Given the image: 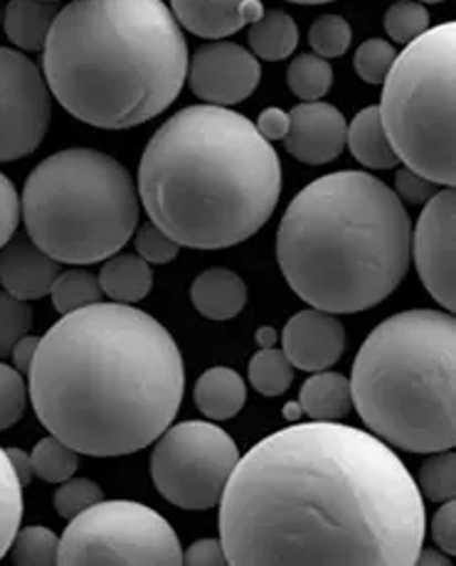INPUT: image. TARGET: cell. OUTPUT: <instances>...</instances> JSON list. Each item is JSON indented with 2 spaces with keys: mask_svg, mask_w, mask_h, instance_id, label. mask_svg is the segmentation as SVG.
Masks as SVG:
<instances>
[{
  "mask_svg": "<svg viewBox=\"0 0 456 566\" xmlns=\"http://www.w3.org/2000/svg\"><path fill=\"white\" fill-rule=\"evenodd\" d=\"M385 30L390 40L407 45V42L417 40L429 30V13L419 0H400V3L390 6L385 13Z\"/></svg>",
  "mask_w": 456,
  "mask_h": 566,
  "instance_id": "obj_32",
  "label": "cell"
},
{
  "mask_svg": "<svg viewBox=\"0 0 456 566\" xmlns=\"http://www.w3.org/2000/svg\"><path fill=\"white\" fill-rule=\"evenodd\" d=\"M412 222L393 188L363 170L309 182L281 217L277 261L311 308L361 313L383 303L410 269Z\"/></svg>",
  "mask_w": 456,
  "mask_h": 566,
  "instance_id": "obj_5",
  "label": "cell"
},
{
  "mask_svg": "<svg viewBox=\"0 0 456 566\" xmlns=\"http://www.w3.org/2000/svg\"><path fill=\"white\" fill-rule=\"evenodd\" d=\"M395 57L397 52L393 42L371 38L355 50L353 67L357 72V77H361L365 84H383L390 67H393Z\"/></svg>",
  "mask_w": 456,
  "mask_h": 566,
  "instance_id": "obj_35",
  "label": "cell"
},
{
  "mask_svg": "<svg viewBox=\"0 0 456 566\" xmlns=\"http://www.w3.org/2000/svg\"><path fill=\"white\" fill-rule=\"evenodd\" d=\"M419 3H442V0H419Z\"/></svg>",
  "mask_w": 456,
  "mask_h": 566,
  "instance_id": "obj_50",
  "label": "cell"
},
{
  "mask_svg": "<svg viewBox=\"0 0 456 566\" xmlns=\"http://www.w3.org/2000/svg\"><path fill=\"white\" fill-rule=\"evenodd\" d=\"M437 190H439L437 182L427 180L425 176H419V172H415L407 166L395 172V195L407 205H425Z\"/></svg>",
  "mask_w": 456,
  "mask_h": 566,
  "instance_id": "obj_40",
  "label": "cell"
},
{
  "mask_svg": "<svg viewBox=\"0 0 456 566\" xmlns=\"http://www.w3.org/2000/svg\"><path fill=\"white\" fill-rule=\"evenodd\" d=\"M151 478L158 493L180 510H210L222 500L240 461L237 443L210 421H183L154 441Z\"/></svg>",
  "mask_w": 456,
  "mask_h": 566,
  "instance_id": "obj_10",
  "label": "cell"
},
{
  "mask_svg": "<svg viewBox=\"0 0 456 566\" xmlns=\"http://www.w3.org/2000/svg\"><path fill=\"white\" fill-rule=\"evenodd\" d=\"M20 212H23V207H20V195L13 180L0 172V249L15 237Z\"/></svg>",
  "mask_w": 456,
  "mask_h": 566,
  "instance_id": "obj_39",
  "label": "cell"
},
{
  "mask_svg": "<svg viewBox=\"0 0 456 566\" xmlns=\"http://www.w3.org/2000/svg\"><path fill=\"white\" fill-rule=\"evenodd\" d=\"M255 340H257V345H259V347H274V345H277V340H279V335H277V331H274V328H269V325H265V328H259V331H257Z\"/></svg>",
  "mask_w": 456,
  "mask_h": 566,
  "instance_id": "obj_47",
  "label": "cell"
},
{
  "mask_svg": "<svg viewBox=\"0 0 456 566\" xmlns=\"http://www.w3.org/2000/svg\"><path fill=\"white\" fill-rule=\"evenodd\" d=\"M284 411H287V419H291V421H297V419L301 417V413H303L299 405H289Z\"/></svg>",
  "mask_w": 456,
  "mask_h": 566,
  "instance_id": "obj_48",
  "label": "cell"
},
{
  "mask_svg": "<svg viewBox=\"0 0 456 566\" xmlns=\"http://www.w3.org/2000/svg\"><path fill=\"white\" fill-rule=\"evenodd\" d=\"M345 144H349L355 160L363 163L365 168L390 170L400 163L393 146H390L383 122H380L377 106H367L353 118L349 130H345Z\"/></svg>",
  "mask_w": 456,
  "mask_h": 566,
  "instance_id": "obj_23",
  "label": "cell"
},
{
  "mask_svg": "<svg viewBox=\"0 0 456 566\" xmlns=\"http://www.w3.org/2000/svg\"><path fill=\"white\" fill-rule=\"evenodd\" d=\"M104 497L102 488L96 485L90 478H68V481L60 483V488L54 490L52 505L58 510L60 517L72 520L80 513H84L86 507H92L94 503H100Z\"/></svg>",
  "mask_w": 456,
  "mask_h": 566,
  "instance_id": "obj_36",
  "label": "cell"
},
{
  "mask_svg": "<svg viewBox=\"0 0 456 566\" xmlns=\"http://www.w3.org/2000/svg\"><path fill=\"white\" fill-rule=\"evenodd\" d=\"M6 453H8V461H10V465H13V471H15V475H18L20 485H23V488H25V485H30L32 478H35V471H32L30 453L20 451V449H6Z\"/></svg>",
  "mask_w": 456,
  "mask_h": 566,
  "instance_id": "obj_45",
  "label": "cell"
},
{
  "mask_svg": "<svg viewBox=\"0 0 456 566\" xmlns=\"http://www.w3.org/2000/svg\"><path fill=\"white\" fill-rule=\"evenodd\" d=\"M188 42L163 0H72L42 48V74L64 112L106 130L151 122L188 80Z\"/></svg>",
  "mask_w": 456,
  "mask_h": 566,
  "instance_id": "obj_4",
  "label": "cell"
},
{
  "mask_svg": "<svg viewBox=\"0 0 456 566\" xmlns=\"http://www.w3.org/2000/svg\"><path fill=\"white\" fill-rule=\"evenodd\" d=\"M32 328V308L28 301L10 296L0 289V360L13 353V345Z\"/></svg>",
  "mask_w": 456,
  "mask_h": 566,
  "instance_id": "obj_34",
  "label": "cell"
},
{
  "mask_svg": "<svg viewBox=\"0 0 456 566\" xmlns=\"http://www.w3.org/2000/svg\"><path fill=\"white\" fill-rule=\"evenodd\" d=\"M28 375L42 427L94 459L154 443L186 391L173 335L154 315L114 301L62 315L40 337Z\"/></svg>",
  "mask_w": 456,
  "mask_h": 566,
  "instance_id": "obj_2",
  "label": "cell"
},
{
  "mask_svg": "<svg viewBox=\"0 0 456 566\" xmlns=\"http://www.w3.org/2000/svg\"><path fill=\"white\" fill-rule=\"evenodd\" d=\"M100 283L106 298L132 306L144 301L154 289V271L138 254H114L104 261Z\"/></svg>",
  "mask_w": 456,
  "mask_h": 566,
  "instance_id": "obj_22",
  "label": "cell"
},
{
  "mask_svg": "<svg viewBox=\"0 0 456 566\" xmlns=\"http://www.w3.org/2000/svg\"><path fill=\"white\" fill-rule=\"evenodd\" d=\"M299 45V25L284 10H265V15L249 23V48L259 60H287Z\"/></svg>",
  "mask_w": 456,
  "mask_h": 566,
  "instance_id": "obj_24",
  "label": "cell"
},
{
  "mask_svg": "<svg viewBox=\"0 0 456 566\" xmlns=\"http://www.w3.org/2000/svg\"><path fill=\"white\" fill-rule=\"evenodd\" d=\"M60 276V261L32 242L30 237L10 239L0 249V289L20 301L50 296L54 279Z\"/></svg>",
  "mask_w": 456,
  "mask_h": 566,
  "instance_id": "obj_16",
  "label": "cell"
},
{
  "mask_svg": "<svg viewBox=\"0 0 456 566\" xmlns=\"http://www.w3.org/2000/svg\"><path fill=\"white\" fill-rule=\"evenodd\" d=\"M50 296H52L54 311H58L60 315H68L72 311H80V308L100 303L104 291H102L100 276L92 274V271L70 269L54 279Z\"/></svg>",
  "mask_w": 456,
  "mask_h": 566,
  "instance_id": "obj_25",
  "label": "cell"
},
{
  "mask_svg": "<svg viewBox=\"0 0 456 566\" xmlns=\"http://www.w3.org/2000/svg\"><path fill=\"white\" fill-rule=\"evenodd\" d=\"M178 23L193 35L222 40L265 15L262 0H170Z\"/></svg>",
  "mask_w": 456,
  "mask_h": 566,
  "instance_id": "obj_17",
  "label": "cell"
},
{
  "mask_svg": "<svg viewBox=\"0 0 456 566\" xmlns=\"http://www.w3.org/2000/svg\"><path fill=\"white\" fill-rule=\"evenodd\" d=\"M289 3H297V6H323V3H333V0H289Z\"/></svg>",
  "mask_w": 456,
  "mask_h": 566,
  "instance_id": "obj_49",
  "label": "cell"
},
{
  "mask_svg": "<svg viewBox=\"0 0 456 566\" xmlns=\"http://www.w3.org/2000/svg\"><path fill=\"white\" fill-rule=\"evenodd\" d=\"M425 525V500L395 451L339 421L269 433L240 455L220 500L235 566H412Z\"/></svg>",
  "mask_w": 456,
  "mask_h": 566,
  "instance_id": "obj_1",
  "label": "cell"
},
{
  "mask_svg": "<svg viewBox=\"0 0 456 566\" xmlns=\"http://www.w3.org/2000/svg\"><path fill=\"white\" fill-rule=\"evenodd\" d=\"M54 3H58V0H54Z\"/></svg>",
  "mask_w": 456,
  "mask_h": 566,
  "instance_id": "obj_51",
  "label": "cell"
},
{
  "mask_svg": "<svg viewBox=\"0 0 456 566\" xmlns=\"http://www.w3.org/2000/svg\"><path fill=\"white\" fill-rule=\"evenodd\" d=\"M183 564L190 566H222L227 564L225 547L220 539H198L188 549H183Z\"/></svg>",
  "mask_w": 456,
  "mask_h": 566,
  "instance_id": "obj_42",
  "label": "cell"
},
{
  "mask_svg": "<svg viewBox=\"0 0 456 566\" xmlns=\"http://www.w3.org/2000/svg\"><path fill=\"white\" fill-rule=\"evenodd\" d=\"M134 244L136 254L148 261V264H170L180 252V244L173 242V239L151 220L141 224L134 232Z\"/></svg>",
  "mask_w": 456,
  "mask_h": 566,
  "instance_id": "obj_38",
  "label": "cell"
},
{
  "mask_svg": "<svg viewBox=\"0 0 456 566\" xmlns=\"http://www.w3.org/2000/svg\"><path fill=\"white\" fill-rule=\"evenodd\" d=\"M23 485H20L13 465L8 461L6 449H0V559L10 552L23 520Z\"/></svg>",
  "mask_w": 456,
  "mask_h": 566,
  "instance_id": "obj_26",
  "label": "cell"
},
{
  "mask_svg": "<svg viewBox=\"0 0 456 566\" xmlns=\"http://www.w3.org/2000/svg\"><path fill=\"white\" fill-rule=\"evenodd\" d=\"M186 82L198 99L213 106H232L257 92L262 67L242 45L217 40L195 50Z\"/></svg>",
  "mask_w": 456,
  "mask_h": 566,
  "instance_id": "obj_13",
  "label": "cell"
},
{
  "mask_svg": "<svg viewBox=\"0 0 456 566\" xmlns=\"http://www.w3.org/2000/svg\"><path fill=\"white\" fill-rule=\"evenodd\" d=\"M28 385L15 367L0 363V431L23 419L28 407Z\"/></svg>",
  "mask_w": 456,
  "mask_h": 566,
  "instance_id": "obj_37",
  "label": "cell"
},
{
  "mask_svg": "<svg viewBox=\"0 0 456 566\" xmlns=\"http://www.w3.org/2000/svg\"><path fill=\"white\" fill-rule=\"evenodd\" d=\"M299 407L313 421H343L351 413V379L339 373H313L301 387Z\"/></svg>",
  "mask_w": 456,
  "mask_h": 566,
  "instance_id": "obj_21",
  "label": "cell"
},
{
  "mask_svg": "<svg viewBox=\"0 0 456 566\" xmlns=\"http://www.w3.org/2000/svg\"><path fill=\"white\" fill-rule=\"evenodd\" d=\"M28 237L60 264H100L138 227V190L122 163L94 148L45 158L23 188Z\"/></svg>",
  "mask_w": 456,
  "mask_h": 566,
  "instance_id": "obj_7",
  "label": "cell"
},
{
  "mask_svg": "<svg viewBox=\"0 0 456 566\" xmlns=\"http://www.w3.org/2000/svg\"><path fill=\"white\" fill-rule=\"evenodd\" d=\"M353 28L343 15H321L309 30L311 48L323 60H335L349 52Z\"/></svg>",
  "mask_w": 456,
  "mask_h": 566,
  "instance_id": "obj_33",
  "label": "cell"
},
{
  "mask_svg": "<svg viewBox=\"0 0 456 566\" xmlns=\"http://www.w3.org/2000/svg\"><path fill=\"white\" fill-rule=\"evenodd\" d=\"M60 537L50 527L30 525L15 532V539L10 544V557L20 566H52L58 564Z\"/></svg>",
  "mask_w": 456,
  "mask_h": 566,
  "instance_id": "obj_30",
  "label": "cell"
},
{
  "mask_svg": "<svg viewBox=\"0 0 456 566\" xmlns=\"http://www.w3.org/2000/svg\"><path fill=\"white\" fill-rule=\"evenodd\" d=\"M454 190L444 188L432 195L422 210L410 252L415 254L417 274L429 296L444 311L456 308L454 289Z\"/></svg>",
  "mask_w": 456,
  "mask_h": 566,
  "instance_id": "obj_12",
  "label": "cell"
},
{
  "mask_svg": "<svg viewBox=\"0 0 456 566\" xmlns=\"http://www.w3.org/2000/svg\"><path fill=\"white\" fill-rule=\"evenodd\" d=\"M289 134L284 146L307 166H325L345 148V116L333 104L301 102L289 112Z\"/></svg>",
  "mask_w": 456,
  "mask_h": 566,
  "instance_id": "obj_15",
  "label": "cell"
},
{
  "mask_svg": "<svg viewBox=\"0 0 456 566\" xmlns=\"http://www.w3.org/2000/svg\"><path fill=\"white\" fill-rule=\"evenodd\" d=\"M419 493L432 503H444V500H454L456 493V459L454 451H437L422 463L419 478H417Z\"/></svg>",
  "mask_w": 456,
  "mask_h": 566,
  "instance_id": "obj_31",
  "label": "cell"
},
{
  "mask_svg": "<svg viewBox=\"0 0 456 566\" xmlns=\"http://www.w3.org/2000/svg\"><path fill=\"white\" fill-rule=\"evenodd\" d=\"M281 198V160L247 116L188 106L141 156L138 200L148 220L188 249H227L255 237Z\"/></svg>",
  "mask_w": 456,
  "mask_h": 566,
  "instance_id": "obj_3",
  "label": "cell"
},
{
  "mask_svg": "<svg viewBox=\"0 0 456 566\" xmlns=\"http://www.w3.org/2000/svg\"><path fill=\"white\" fill-rule=\"evenodd\" d=\"M454 80L456 25L444 23L397 54L377 106L397 160L444 188L456 182Z\"/></svg>",
  "mask_w": 456,
  "mask_h": 566,
  "instance_id": "obj_8",
  "label": "cell"
},
{
  "mask_svg": "<svg viewBox=\"0 0 456 566\" xmlns=\"http://www.w3.org/2000/svg\"><path fill=\"white\" fill-rule=\"evenodd\" d=\"M58 13L60 8L54 0H10L3 13L6 35L23 52H40Z\"/></svg>",
  "mask_w": 456,
  "mask_h": 566,
  "instance_id": "obj_20",
  "label": "cell"
},
{
  "mask_svg": "<svg viewBox=\"0 0 456 566\" xmlns=\"http://www.w3.org/2000/svg\"><path fill=\"white\" fill-rule=\"evenodd\" d=\"M432 537L434 544L444 552L452 554L456 552V503L454 500H444L437 515L432 520Z\"/></svg>",
  "mask_w": 456,
  "mask_h": 566,
  "instance_id": "obj_41",
  "label": "cell"
},
{
  "mask_svg": "<svg viewBox=\"0 0 456 566\" xmlns=\"http://www.w3.org/2000/svg\"><path fill=\"white\" fill-rule=\"evenodd\" d=\"M452 562L449 554H437L434 549L422 547L417 554V564H437V566H447Z\"/></svg>",
  "mask_w": 456,
  "mask_h": 566,
  "instance_id": "obj_46",
  "label": "cell"
},
{
  "mask_svg": "<svg viewBox=\"0 0 456 566\" xmlns=\"http://www.w3.org/2000/svg\"><path fill=\"white\" fill-rule=\"evenodd\" d=\"M289 124H291L289 112H281V108H277V106H269V108H265L262 114H259L255 126H257L259 134H262L271 144V140H284L287 138Z\"/></svg>",
  "mask_w": 456,
  "mask_h": 566,
  "instance_id": "obj_43",
  "label": "cell"
},
{
  "mask_svg": "<svg viewBox=\"0 0 456 566\" xmlns=\"http://www.w3.org/2000/svg\"><path fill=\"white\" fill-rule=\"evenodd\" d=\"M58 564L94 566H176L183 547L166 517L132 500H100L70 520L60 539Z\"/></svg>",
  "mask_w": 456,
  "mask_h": 566,
  "instance_id": "obj_9",
  "label": "cell"
},
{
  "mask_svg": "<svg viewBox=\"0 0 456 566\" xmlns=\"http://www.w3.org/2000/svg\"><path fill=\"white\" fill-rule=\"evenodd\" d=\"M190 301L208 321H230L247 306V283L237 271L215 266L193 281Z\"/></svg>",
  "mask_w": 456,
  "mask_h": 566,
  "instance_id": "obj_18",
  "label": "cell"
},
{
  "mask_svg": "<svg viewBox=\"0 0 456 566\" xmlns=\"http://www.w3.org/2000/svg\"><path fill=\"white\" fill-rule=\"evenodd\" d=\"M456 323L449 311H403L377 325L355 355L351 399L367 429L410 453L456 443Z\"/></svg>",
  "mask_w": 456,
  "mask_h": 566,
  "instance_id": "obj_6",
  "label": "cell"
},
{
  "mask_svg": "<svg viewBox=\"0 0 456 566\" xmlns=\"http://www.w3.org/2000/svg\"><path fill=\"white\" fill-rule=\"evenodd\" d=\"M38 345H40V337H32V335H23L20 340L13 345V367L18 369L20 375H28L32 360H35V353H38Z\"/></svg>",
  "mask_w": 456,
  "mask_h": 566,
  "instance_id": "obj_44",
  "label": "cell"
},
{
  "mask_svg": "<svg viewBox=\"0 0 456 566\" xmlns=\"http://www.w3.org/2000/svg\"><path fill=\"white\" fill-rule=\"evenodd\" d=\"M281 350L303 373H321L343 357L345 328L335 313L307 308L291 315L281 333Z\"/></svg>",
  "mask_w": 456,
  "mask_h": 566,
  "instance_id": "obj_14",
  "label": "cell"
},
{
  "mask_svg": "<svg viewBox=\"0 0 456 566\" xmlns=\"http://www.w3.org/2000/svg\"><path fill=\"white\" fill-rule=\"evenodd\" d=\"M195 407L213 421L232 419L247 401L245 379L230 367H210L200 375L193 389Z\"/></svg>",
  "mask_w": 456,
  "mask_h": 566,
  "instance_id": "obj_19",
  "label": "cell"
},
{
  "mask_svg": "<svg viewBox=\"0 0 456 566\" xmlns=\"http://www.w3.org/2000/svg\"><path fill=\"white\" fill-rule=\"evenodd\" d=\"M249 382L265 397H281L294 382V365L289 363L284 350L262 347L249 360Z\"/></svg>",
  "mask_w": 456,
  "mask_h": 566,
  "instance_id": "obj_28",
  "label": "cell"
},
{
  "mask_svg": "<svg viewBox=\"0 0 456 566\" xmlns=\"http://www.w3.org/2000/svg\"><path fill=\"white\" fill-rule=\"evenodd\" d=\"M52 118L45 74L23 52L0 48V163L35 154Z\"/></svg>",
  "mask_w": 456,
  "mask_h": 566,
  "instance_id": "obj_11",
  "label": "cell"
},
{
  "mask_svg": "<svg viewBox=\"0 0 456 566\" xmlns=\"http://www.w3.org/2000/svg\"><path fill=\"white\" fill-rule=\"evenodd\" d=\"M287 84L301 102H321L333 84L331 62L319 54H299L289 64Z\"/></svg>",
  "mask_w": 456,
  "mask_h": 566,
  "instance_id": "obj_27",
  "label": "cell"
},
{
  "mask_svg": "<svg viewBox=\"0 0 456 566\" xmlns=\"http://www.w3.org/2000/svg\"><path fill=\"white\" fill-rule=\"evenodd\" d=\"M30 461H32V471H35L38 478H42L45 483L60 485L77 473L80 453L74 451L72 446H68L50 433L48 439H40L35 443V449L30 453Z\"/></svg>",
  "mask_w": 456,
  "mask_h": 566,
  "instance_id": "obj_29",
  "label": "cell"
}]
</instances>
